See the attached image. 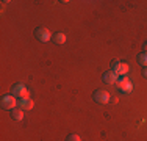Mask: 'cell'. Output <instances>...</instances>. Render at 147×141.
Here are the masks:
<instances>
[{
    "mask_svg": "<svg viewBox=\"0 0 147 141\" xmlns=\"http://www.w3.org/2000/svg\"><path fill=\"white\" fill-rule=\"evenodd\" d=\"M119 66H121V61H119V60H113V61H111V70H113L114 74L117 72ZM116 75H117V74H116Z\"/></svg>",
    "mask_w": 147,
    "mask_h": 141,
    "instance_id": "obj_11",
    "label": "cell"
},
{
    "mask_svg": "<svg viewBox=\"0 0 147 141\" xmlns=\"http://www.w3.org/2000/svg\"><path fill=\"white\" fill-rule=\"evenodd\" d=\"M116 80H117V75L113 72V70H107V72L103 74V82L105 83H108V85H114L116 83Z\"/></svg>",
    "mask_w": 147,
    "mask_h": 141,
    "instance_id": "obj_6",
    "label": "cell"
},
{
    "mask_svg": "<svg viewBox=\"0 0 147 141\" xmlns=\"http://www.w3.org/2000/svg\"><path fill=\"white\" fill-rule=\"evenodd\" d=\"M11 116L14 121H22L24 119V110H20L19 107L14 108V110H11Z\"/></svg>",
    "mask_w": 147,
    "mask_h": 141,
    "instance_id": "obj_8",
    "label": "cell"
},
{
    "mask_svg": "<svg viewBox=\"0 0 147 141\" xmlns=\"http://www.w3.org/2000/svg\"><path fill=\"white\" fill-rule=\"evenodd\" d=\"M66 141H82V140H80L78 135H69L67 138H66Z\"/></svg>",
    "mask_w": 147,
    "mask_h": 141,
    "instance_id": "obj_12",
    "label": "cell"
},
{
    "mask_svg": "<svg viewBox=\"0 0 147 141\" xmlns=\"http://www.w3.org/2000/svg\"><path fill=\"white\" fill-rule=\"evenodd\" d=\"M128 72V64L127 63H121V66H119V69H117V77H124L125 74Z\"/></svg>",
    "mask_w": 147,
    "mask_h": 141,
    "instance_id": "obj_9",
    "label": "cell"
},
{
    "mask_svg": "<svg viewBox=\"0 0 147 141\" xmlns=\"http://www.w3.org/2000/svg\"><path fill=\"white\" fill-rule=\"evenodd\" d=\"M142 75L147 79V68H142Z\"/></svg>",
    "mask_w": 147,
    "mask_h": 141,
    "instance_id": "obj_13",
    "label": "cell"
},
{
    "mask_svg": "<svg viewBox=\"0 0 147 141\" xmlns=\"http://www.w3.org/2000/svg\"><path fill=\"white\" fill-rule=\"evenodd\" d=\"M144 52H146V54H147V42H146V44H144Z\"/></svg>",
    "mask_w": 147,
    "mask_h": 141,
    "instance_id": "obj_14",
    "label": "cell"
},
{
    "mask_svg": "<svg viewBox=\"0 0 147 141\" xmlns=\"http://www.w3.org/2000/svg\"><path fill=\"white\" fill-rule=\"evenodd\" d=\"M52 41H53L55 44L61 45V44H64V42H66V35L61 33V31H57V33L52 35Z\"/></svg>",
    "mask_w": 147,
    "mask_h": 141,
    "instance_id": "obj_7",
    "label": "cell"
},
{
    "mask_svg": "<svg viewBox=\"0 0 147 141\" xmlns=\"http://www.w3.org/2000/svg\"><path fill=\"white\" fill-rule=\"evenodd\" d=\"M34 36H36L38 41H41V42H47V41L52 39V33L49 31V28H45V27L36 28V30H34Z\"/></svg>",
    "mask_w": 147,
    "mask_h": 141,
    "instance_id": "obj_2",
    "label": "cell"
},
{
    "mask_svg": "<svg viewBox=\"0 0 147 141\" xmlns=\"http://www.w3.org/2000/svg\"><path fill=\"white\" fill-rule=\"evenodd\" d=\"M3 110H14L16 105H17V100L13 94H6V96L2 97V102H0Z\"/></svg>",
    "mask_w": 147,
    "mask_h": 141,
    "instance_id": "obj_1",
    "label": "cell"
},
{
    "mask_svg": "<svg viewBox=\"0 0 147 141\" xmlns=\"http://www.w3.org/2000/svg\"><path fill=\"white\" fill-rule=\"evenodd\" d=\"M92 99L97 102V104H107L108 100H110V94H108V91L105 89H96L92 94Z\"/></svg>",
    "mask_w": 147,
    "mask_h": 141,
    "instance_id": "obj_4",
    "label": "cell"
},
{
    "mask_svg": "<svg viewBox=\"0 0 147 141\" xmlns=\"http://www.w3.org/2000/svg\"><path fill=\"white\" fill-rule=\"evenodd\" d=\"M17 107H19L20 110H31V108H33V100H31L30 97H22L17 102Z\"/></svg>",
    "mask_w": 147,
    "mask_h": 141,
    "instance_id": "obj_5",
    "label": "cell"
},
{
    "mask_svg": "<svg viewBox=\"0 0 147 141\" xmlns=\"http://www.w3.org/2000/svg\"><path fill=\"white\" fill-rule=\"evenodd\" d=\"M138 63L142 66V68H147V54L142 52V54L138 55Z\"/></svg>",
    "mask_w": 147,
    "mask_h": 141,
    "instance_id": "obj_10",
    "label": "cell"
},
{
    "mask_svg": "<svg viewBox=\"0 0 147 141\" xmlns=\"http://www.w3.org/2000/svg\"><path fill=\"white\" fill-rule=\"evenodd\" d=\"M11 94H13L14 97H19V99H22V97H28L27 88H25V85H22V83H16V85H13V88H11Z\"/></svg>",
    "mask_w": 147,
    "mask_h": 141,
    "instance_id": "obj_3",
    "label": "cell"
}]
</instances>
